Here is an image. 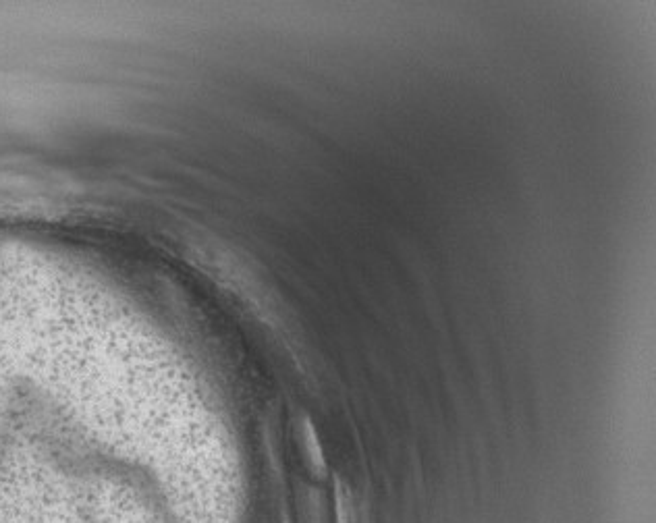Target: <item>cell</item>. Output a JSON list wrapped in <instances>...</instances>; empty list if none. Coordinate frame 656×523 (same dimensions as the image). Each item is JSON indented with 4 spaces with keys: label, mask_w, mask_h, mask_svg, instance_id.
Returning a JSON list of instances; mask_svg holds the SVG:
<instances>
[{
    "label": "cell",
    "mask_w": 656,
    "mask_h": 523,
    "mask_svg": "<svg viewBox=\"0 0 656 523\" xmlns=\"http://www.w3.org/2000/svg\"><path fill=\"white\" fill-rule=\"evenodd\" d=\"M304 440H306V447H308V455L314 463L316 470L320 474H324V457H322V451H320V445H318V438H316V432L312 428V424L306 420L304 422Z\"/></svg>",
    "instance_id": "obj_1"
},
{
    "label": "cell",
    "mask_w": 656,
    "mask_h": 523,
    "mask_svg": "<svg viewBox=\"0 0 656 523\" xmlns=\"http://www.w3.org/2000/svg\"><path fill=\"white\" fill-rule=\"evenodd\" d=\"M337 523H353V507L347 490L337 482Z\"/></svg>",
    "instance_id": "obj_2"
}]
</instances>
